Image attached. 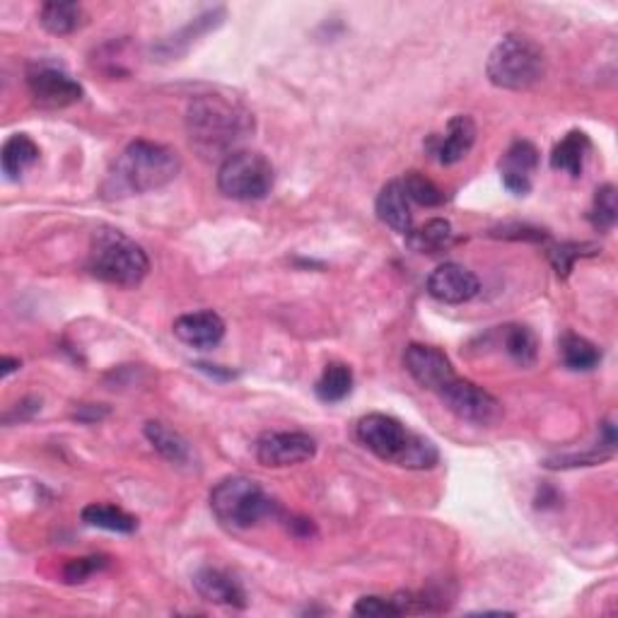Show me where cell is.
Listing matches in <instances>:
<instances>
[{
    "label": "cell",
    "mask_w": 618,
    "mask_h": 618,
    "mask_svg": "<svg viewBox=\"0 0 618 618\" xmlns=\"http://www.w3.org/2000/svg\"><path fill=\"white\" fill-rule=\"evenodd\" d=\"M187 134L203 160H225L254 134V116L230 97L199 94L187 110Z\"/></svg>",
    "instance_id": "6da1fadb"
},
{
    "label": "cell",
    "mask_w": 618,
    "mask_h": 618,
    "mask_svg": "<svg viewBox=\"0 0 618 618\" xmlns=\"http://www.w3.org/2000/svg\"><path fill=\"white\" fill-rule=\"evenodd\" d=\"M179 169L181 160L172 148L153 143V140H134L116 157L104 189L110 191V197L150 193L175 181Z\"/></svg>",
    "instance_id": "7a4b0ae2"
},
{
    "label": "cell",
    "mask_w": 618,
    "mask_h": 618,
    "mask_svg": "<svg viewBox=\"0 0 618 618\" xmlns=\"http://www.w3.org/2000/svg\"><path fill=\"white\" fill-rule=\"evenodd\" d=\"M355 436L375 457L404 469H430L440 459L438 447L428 438L416 436L404 422L384 414L363 416L357 420Z\"/></svg>",
    "instance_id": "3957f363"
},
{
    "label": "cell",
    "mask_w": 618,
    "mask_h": 618,
    "mask_svg": "<svg viewBox=\"0 0 618 618\" xmlns=\"http://www.w3.org/2000/svg\"><path fill=\"white\" fill-rule=\"evenodd\" d=\"M88 268L94 278L118 288H136L150 270L148 254L118 230H97L90 244Z\"/></svg>",
    "instance_id": "277c9868"
},
{
    "label": "cell",
    "mask_w": 618,
    "mask_h": 618,
    "mask_svg": "<svg viewBox=\"0 0 618 618\" xmlns=\"http://www.w3.org/2000/svg\"><path fill=\"white\" fill-rule=\"evenodd\" d=\"M211 509L218 522L232 529H252L278 513V505L262 485L247 476H225L213 485Z\"/></svg>",
    "instance_id": "5b68a950"
},
{
    "label": "cell",
    "mask_w": 618,
    "mask_h": 618,
    "mask_svg": "<svg viewBox=\"0 0 618 618\" xmlns=\"http://www.w3.org/2000/svg\"><path fill=\"white\" fill-rule=\"evenodd\" d=\"M488 80L501 90L522 92L544 80L546 59L529 37L509 35L488 56Z\"/></svg>",
    "instance_id": "8992f818"
},
{
    "label": "cell",
    "mask_w": 618,
    "mask_h": 618,
    "mask_svg": "<svg viewBox=\"0 0 618 618\" xmlns=\"http://www.w3.org/2000/svg\"><path fill=\"white\" fill-rule=\"evenodd\" d=\"M274 165L254 150H237L220 162L218 189L235 201H262L274 189Z\"/></svg>",
    "instance_id": "52a82bcc"
},
{
    "label": "cell",
    "mask_w": 618,
    "mask_h": 618,
    "mask_svg": "<svg viewBox=\"0 0 618 618\" xmlns=\"http://www.w3.org/2000/svg\"><path fill=\"white\" fill-rule=\"evenodd\" d=\"M440 401L450 414L474 426H495L503 418V404L483 387L469 379L454 377L438 392Z\"/></svg>",
    "instance_id": "ba28073f"
},
{
    "label": "cell",
    "mask_w": 618,
    "mask_h": 618,
    "mask_svg": "<svg viewBox=\"0 0 618 618\" xmlns=\"http://www.w3.org/2000/svg\"><path fill=\"white\" fill-rule=\"evenodd\" d=\"M27 88L31 100L41 110H63L83 100V85L73 80L66 71L53 66H31L27 71Z\"/></svg>",
    "instance_id": "9c48e42d"
},
{
    "label": "cell",
    "mask_w": 618,
    "mask_h": 618,
    "mask_svg": "<svg viewBox=\"0 0 618 618\" xmlns=\"http://www.w3.org/2000/svg\"><path fill=\"white\" fill-rule=\"evenodd\" d=\"M314 454H317V442L307 432H264L256 440V459L268 469L305 464Z\"/></svg>",
    "instance_id": "30bf717a"
},
{
    "label": "cell",
    "mask_w": 618,
    "mask_h": 618,
    "mask_svg": "<svg viewBox=\"0 0 618 618\" xmlns=\"http://www.w3.org/2000/svg\"><path fill=\"white\" fill-rule=\"evenodd\" d=\"M404 365L408 375L414 377L422 389H430V392L436 394L450 382V379L457 377L454 375L450 357L440 349H432V345L411 343L404 353Z\"/></svg>",
    "instance_id": "8fae6325"
},
{
    "label": "cell",
    "mask_w": 618,
    "mask_h": 618,
    "mask_svg": "<svg viewBox=\"0 0 618 618\" xmlns=\"http://www.w3.org/2000/svg\"><path fill=\"white\" fill-rule=\"evenodd\" d=\"M481 283L462 264H442L428 276V292L444 305H462L479 295Z\"/></svg>",
    "instance_id": "7c38bea8"
},
{
    "label": "cell",
    "mask_w": 618,
    "mask_h": 618,
    "mask_svg": "<svg viewBox=\"0 0 618 618\" xmlns=\"http://www.w3.org/2000/svg\"><path fill=\"white\" fill-rule=\"evenodd\" d=\"M501 179L503 187L515 193V197H527L534 187V175L539 169V150L529 143V140H515L513 146L505 150L501 160Z\"/></svg>",
    "instance_id": "4fadbf2b"
},
{
    "label": "cell",
    "mask_w": 618,
    "mask_h": 618,
    "mask_svg": "<svg viewBox=\"0 0 618 618\" xmlns=\"http://www.w3.org/2000/svg\"><path fill=\"white\" fill-rule=\"evenodd\" d=\"M193 590L199 592L201 600L211 604L230 606V609H244L247 606L242 582L220 568H201L193 575Z\"/></svg>",
    "instance_id": "5bb4252c"
},
{
    "label": "cell",
    "mask_w": 618,
    "mask_h": 618,
    "mask_svg": "<svg viewBox=\"0 0 618 618\" xmlns=\"http://www.w3.org/2000/svg\"><path fill=\"white\" fill-rule=\"evenodd\" d=\"M175 331L177 339L181 343L191 345V349H215L223 341L225 336V321L220 319V314H215L213 310H201L191 314H181L179 319H175Z\"/></svg>",
    "instance_id": "9a60e30c"
},
{
    "label": "cell",
    "mask_w": 618,
    "mask_h": 618,
    "mask_svg": "<svg viewBox=\"0 0 618 618\" xmlns=\"http://www.w3.org/2000/svg\"><path fill=\"white\" fill-rule=\"evenodd\" d=\"M476 143V124L471 116L466 114H457L454 118H450L447 131L444 136H432L428 148L432 150V155L438 157V162L442 165H454V162L464 160L469 155V150Z\"/></svg>",
    "instance_id": "2e32d148"
},
{
    "label": "cell",
    "mask_w": 618,
    "mask_h": 618,
    "mask_svg": "<svg viewBox=\"0 0 618 618\" xmlns=\"http://www.w3.org/2000/svg\"><path fill=\"white\" fill-rule=\"evenodd\" d=\"M377 218L387 227H392L399 235H408L414 227V215H411V201L406 197V189L401 179H392L384 184V189L379 191L375 203Z\"/></svg>",
    "instance_id": "e0dca14e"
},
{
    "label": "cell",
    "mask_w": 618,
    "mask_h": 618,
    "mask_svg": "<svg viewBox=\"0 0 618 618\" xmlns=\"http://www.w3.org/2000/svg\"><path fill=\"white\" fill-rule=\"evenodd\" d=\"M592 153V140L584 131H570L566 138L558 140L551 153V167L556 172H566L570 177H580Z\"/></svg>",
    "instance_id": "ac0fdd59"
},
{
    "label": "cell",
    "mask_w": 618,
    "mask_h": 618,
    "mask_svg": "<svg viewBox=\"0 0 618 618\" xmlns=\"http://www.w3.org/2000/svg\"><path fill=\"white\" fill-rule=\"evenodd\" d=\"M39 160V146L25 134L10 136L0 150V165L8 179H20Z\"/></svg>",
    "instance_id": "d6986e66"
},
{
    "label": "cell",
    "mask_w": 618,
    "mask_h": 618,
    "mask_svg": "<svg viewBox=\"0 0 618 618\" xmlns=\"http://www.w3.org/2000/svg\"><path fill=\"white\" fill-rule=\"evenodd\" d=\"M146 438L167 462L179 464V466L191 464L193 459L191 444L184 440L177 430L165 426V422H160V420L146 422Z\"/></svg>",
    "instance_id": "ffe728a7"
},
{
    "label": "cell",
    "mask_w": 618,
    "mask_h": 618,
    "mask_svg": "<svg viewBox=\"0 0 618 618\" xmlns=\"http://www.w3.org/2000/svg\"><path fill=\"white\" fill-rule=\"evenodd\" d=\"M223 17H225V10H211V13H203L201 17L193 20V23L179 29L177 35H172L169 39L162 41V45L157 47V53L165 59L179 56L181 51H187L191 47V41H197L201 35H205V31L218 27L223 23Z\"/></svg>",
    "instance_id": "44dd1931"
},
{
    "label": "cell",
    "mask_w": 618,
    "mask_h": 618,
    "mask_svg": "<svg viewBox=\"0 0 618 618\" xmlns=\"http://www.w3.org/2000/svg\"><path fill=\"white\" fill-rule=\"evenodd\" d=\"M452 242H454L452 225L444 218L428 220L426 225L418 227V230H411L406 235L408 249L418 254H440L444 249H450Z\"/></svg>",
    "instance_id": "7402d4cb"
},
{
    "label": "cell",
    "mask_w": 618,
    "mask_h": 618,
    "mask_svg": "<svg viewBox=\"0 0 618 618\" xmlns=\"http://www.w3.org/2000/svg\"><path fill=\"white\" fill-rule=\"evenodd\" d=\"M83 522L97 529L116 531V534H131V531L138 529V519L134 515H128L126 509L116 505H102V503H92L85 507Z\"/></svg>",
    "instance_id": "603a6c76"
},
{
    "label": "cell",
    "mask_w": 618,
    "mask_h": 618,
    "mask_svg": "<svg viewBox=\"0 0 618 618\" xmlns=\"http://www.w3.org/2000/svg\"><path fill=\"white\" fill-rule=\"evenodd\" d=\"M39 23L56 37H66L83 25V8L78 3H45L39 10Z\"/></svg>",
    "instance_id": "cb8c5ba5"
},
{
    "label": "cell",
    "mask_w": 618,
    "mask_h": 618,
    "mask_svg": "<svg viewBox=\"0 0 618 618\" xmlns=\"http://www.w3.org/2000/svg\"><path fill=\"white\" fill-rule=\"evenodd\" d=\"M314 392H317L321 401H327V404L343 401L353 392V370L345 363H329L317 379Z\"/></svg>",
    "instance_id": "d4e9b609"
},
{
    "label": "cell",
    "mask_w": 618,
    "mask_h": 618,
    "mask_svg": "<svg viewBox=\"0 0 618 618\" xmlns=\"http://www.w3.org/2000/svg\"><path fill=\"white\" fill-rule=\"evenodd\" d=\"M560 357L566 367L570 370H592V367L600 365L602 361V353L596 349L594 343H590L588 339H582V336H575V333H566L560 339Z\"/></svg>",
    "instance_id": "484cf974"
},
{
    "label": "cell",
    "mask_w": 618,
    "mask_h": 618,
    "mask_svg": "<svg viewBox=\"0 0 618 618\" xmlns=\"http://www.w3.org/2000/svg\"><path fill=\"white\" fill-rule=\"evenodd\" d=\"M505 349L509 353V357L517 365L529 367L537 363V355H539V341L534 331L529 327H507L505 331Z\"/></svg>",
    "instance_id": "4316f807"
},
{
    "label": "cell",
    "mask_w": 618,
    "mask_h": 618,
    "mask_svg": "<svg viewBox=\"0 0 618 618\" xmlns=\"http://www.w3.org/2000/svg\"><path fill=\"white\" fill-rule=\"evenodd\" d=\"M401 184H404L408 201L422 205V209H438V205L444 203V193L438 184L416 169L408 172V175L401 179Z\"/></svg>",
    "instance_id": "83f0119b"
},
{
    "label": "cell",
    "mask_w": 618,
    "mask_h": 618,
    "mask_svg": "<svg viewBox=\"0 0 618 618\" xmlns=\"http://www.w3.org/2000/svg\"><path fill=\"white\" fill-rule=\"evenodd\" d=\"M618 218V201H616V187L614 184H604V187L596 189L594 203L590 211V220L594 225V230L609 232L616 225Z\"/></svg>",
    "instance_id": "f1b7e54d"
},
{
    "label": "cell",
    "mask_w": 618,
    "mask_h": 618,
    "mask_svg": "<svg viewBox=\"0 0 618 618\" xmlns=\"http://www.w3.org/2000/svg\"><path fill=\"white\" fill-rule=\"evenodd\" d=\"M596 254V247L594 244H578V242H568V244H560L556 249H551L548 258L553 268L558 270V276L566 278L570 274L572 264L578 262L582 256H594Z\"/></svg>",
    "instance_id": "f546056e"
},
{
    "label": "cell",
    "mask_w": 618,
    "mask_h": 618,
    "mask_svg": "<svg viewBox=\"0 0 618 618\" xmlns=\"http://www.w3.org/2000/svg\"><path fill=\"white\" fill-rule=\"evenodd\" d=\"M106 568V558L104 556H88V558H73L66 563L63 568V580L68 584H80L88 578H92L94 572H100Z\"/></svg>",
    "instance_id": "4dcf8cb0"
},
{
    "label": "cell",
    "mask_w": 618,
    "mask_h": 618,
    "mask_svg": "<svg viewBox=\"0 0 618 618\" xmlns=\"http://www.w3.org/2000/svg\"><path fill=\"white\" fill-rule=\"evenodd\" d=\"M357 616H367V618H384V616H401L399 606L392 600H384V596H363V600H357L355 609Z\"/></svg>",
    "instance_id": "1f68e13d"
},
{
    "label": "cell",
    "mask_w": 618,
    "mask_h": 618,
    "mask_svg": "<svg viewBox=\"0 0 618 618\" xmlns=\"http://www.w3.org/2000/svg\"><path fill=\"white\" fill-rule=\"evenodd\" d=\"M17 367H20V361H17V357H3V361H0V375L8 377L10 373H15Z\"/></svg>",
    "instance_id": "d6a6232c"
}]
</instances>
